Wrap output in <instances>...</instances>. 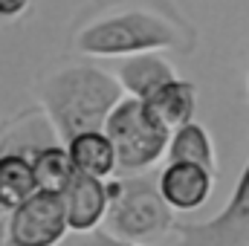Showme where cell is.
<instances>
[{
	"label": "cell",
	"mask_w": 249,
	"mask_h": 246,
	"mask_svg": "<svg viewBox=\"0 0 249 246\" xmlns=\"http://www.w3.org/2000/svg\"><path fill=\"white\" fill-rule=\"evenodd\" d=\"M160 191L174 211H197L214 191V171L191 162H168L160 171Z\"/></svg>",
	"instance_id": "8"
},
{
	"label": "cell",
	"mask_w": 249,
	"mask_h": 246,
	"mask_svg": "<svg viewBox=\"0 0 249 246\" xmlns=\"http://www.w3.org/2000/svg\"><path fill=\"white\" fill-rule=\"evenodd\" d=\"M105 133L116 148L122 177L145 174L162 157H168L171 130L148 110L142 99H122L105 124Z\"/></svg>",
	"instance_id": "4"
},
{
	"label": "cell",
	"mask_w": 249,
	"mask_h": 246,
	"mask_svg": "<svg viewBox=\"0 0 249 246\" xmlns=\"http://www.w3.org/2000/svg\"><path fill=\"white\" fill-rule=\"evenodd\" d=\"M110 188V211H107V232L130 241V244H151L174 232V209L165 203L160 191V174L145 171L133 177L107 180Z\"/></svg>",
	"instance_id": "3"
},
{
	"label": "cell",
	"mask_w": 249,
	"mask_h": 246,
	"mask_svg": "<svg viewBox=\"0 0 249 246\" xmlns=\"http://www.w3.org/2000/svg\"><path fill=\"white\" fill-rule=\"evenodd\" d=\"M247 87H249V84H247Z\"/></svg>",
	"instance_id": "18"
},
{
	"label": "cell",
	"mask_w": 249,
	"mask_h": 246,
	"mask_svg": "<svg viewBox=\"0 0 249 246\" xmlns=\"http://www.w3.org/2000/svg\"><path fill=\"white\" fill-rule=\"evenodd\" d=\"M32 171L38 180V191H53V194H64L78 174L64 142L47 145L38 154H32Z\"/></svg>",
	"instance_id": "14"
},
{
	"label": "cell",
	"mask_w": 249,
	"mask_h": 246,
	"mask_svg": "<svg viewBox=\"0 0 249 246\" xmlns=\"http://www.w3.org/2000/svg\"><path fill=\"white\" fill-rule=\"evenodd\" d=\"M67 151L72 157V165L78 174L87 177H99V180H110L119 171V157L116 148L110 142V136L105 130H87L78 133L67 142Z\"/></svg>",
	"instance_id": "10"
},
{
	"label": "cell",
	"mask_w": 249,
	"mask_h": 246,
	"mask_svg": "<svg viewBox=\"0 0 249 246\" xmlns=\"http://www.w3.org/2000/svg\"><path fill=\"white\" fill-rule=\"evenodd\" d=\"M61 197H64V206H67L70 232L93 235L102 226V220H107V211H110L107 180L75 174V180L70 183V188L64 191Z\"/></svg>",
	"instance_id": "7"
},
{
	"label": "cell",
	"mask_w": 249,
	"mask_h": 246,
	"mask_svg": "<svg viewBox=\"0 0 249 246\" xmlns=\"http://www.w3.org/2000/svg\"><path fill=\"white\" fill-rule=\"evenodd\" d=\"M32 6V0H0V20H15L20 15H26Z\"/></svg>",
	"instance_id": "15"
},
{
	"label": "cell",
	"mask_w": 249,
	"mask_h": 246,
	"mask_svg": "<svg viewBox=\"0 0 249 246\" xmlns=\"http://www.w3.org/2000/svg\"><path fill=\"white\" fill-rule=\"evenodd\" d=\"M6 214H9V211H6V209H3V203H0V223L6 220Z\"/></svg>",
	"instance_id": "17"
},
{
	"label": "cell",
	"mask_w": 249,
	"mask_h": 246,
	"mask_svg": "<svg viewBox=\"0 0 249 246\" xmlns=\"http://www.w3.org/2000/svg\"><path fill=\"white\" fill-rule=\"evenodd\" d=\"M168 162H191V165H203L209 171H217V157H214V145H212L209 130L200 122H188L180 124L177 130H171Z\"/></svg>",
	"instance_id": "13"
},
{
	"label": "cell",
	"mask_w": 249,
	"mask_h": 246,
	"mask_svg": "<svg viewBox=\"0 0 249 246\" xmlns=\"http://www.w3.org/2000/svg\"><path fill=\"white\" fill-rule=\"evenodd\" d=\"M70 232L61 194L35 191L6 214V246H58Z\"/></svg>",
	"instance_id": "5"
},
{
	"label": "cell",
	"mask_w": 249,
	"mask_h": 246,
	"mask_svg": "<svg viewBox=\"0 0 249 246\" xmlns=\"http://www.w3.org/2000/svg\"><path fill=\"white\" fill-rule=\"evenodd\" d=\"M38 191L32 159L23 154H0V203L6 211L18 209Z\"/></svg>",
	"instance_id": "12"
},
{
	"label": "cell",
	"mask_w": 249,
	"mask_h": 246,
	"mask_svg": "<svg viewBox=\"0 0 249 246\" xmlns=\"http://www.w3.org/2000/svg\"><path fill=\"white\" fill-rule=\"evenodd\" d=\"M84 246H142V244H130V241H122L110 232H93L84 238Z\"/></svg>",
	"instance_id": "16"
},
{
	"label": "cell",
	"mask_w": 249,
	"mask_h": 246,
	"mask_svg": "<svg viewBox=\"0 0 249 246\" xmlns=\"http://www.w3.org/2000/svg\"><path fill=\"white\" fill-rule=\"evenodd\" d=\"M78 53L93 58H130L157 50H183L191 47L188 29H177L165 15L148 9H124L116 15H105L84 26L75 38Z\"/></svg>",
	"instance_id": "2"
},
{
	"label": "cell",
	"mask_w": 249,
	"mask_h": 246,
	"mask_svg": "<svg viewBox=\"0 0 249 246\" xmlns=\"http://www.w3.org/2000/svg\"><path fill=\"white\" fill-rule=\"evenodd\" d=\"M124 99V90L116 75L93 67L72 64L47 75L38 87L41 110L50 116L64 145L87 130H105L110 113Z\"/></svg>",
	"instance_id": "1"
},
{
	"label": "cell",
	"mask_w": 249,
	"mask_h": 246,
	"mask_svg": "<svg viewBox=\"0 0 249 246\" xmlns=\"http://www.w3.org/2000/svg\"><path fill=\"white\" fill-rule=\"evenodd\" d=\"M116 78L122 84L124 96L148 102L154 93H160L165 84H171L180 75H177L174 64L168 61V58H162L157 53H142V55L124 58L119 64V70H116Z\"/></svg>",
	"instance_id": "9"
},
{
	"label": "cell",
	"mask_w": 249,
	"mask_h": 246,
	"mask_svg": "<svg viewBox=\"0 0 249 246\" xmlns=\"http://www.w3.org/2000/svg\"><path fill=\"white\" fill-rule=\"evenodd\" d=\"M174 246H249V159L223 211L203 223H177Z\"/></svg>",
	"instance_id": "6"
},
{
	"label": "cell",
	"mask_w": 249,
	"mask_h": 246,
	"mask_svg": "<svg viewBox=\"0 0 249 246\" xmlns=\"http://www.w3.org/2000/svg\"><path fill=\"white\" fill-rule=\"evenodd\" d=\"M145 105H148V110L165 124L168 130H177L180 124L194 122V110H197V87H194V81L174 78V81L165 84L160 93H154Z\"/></svg>",
	"instance_id": "11"
}]
</instances>
